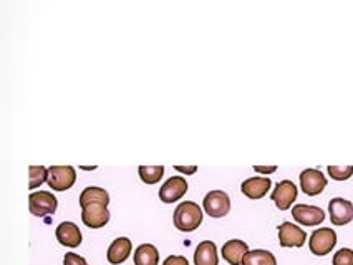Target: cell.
Returning <instances> with one entry per match:
<instances>
[{"label":"cell","mask_w":353,"mask_h":265,"mask_svg":"<svg viewBox=\"0 0 353 265\" xmlns=\"http://www.w3.org/2000/svg\"><path fill=\"white\" fill-rule=\"evenodd\" d=\"M163 265H190L186 257L183 255H170L166 260H164Z\"/></svg>","instance_id":"obj_26"},{"label":"cell","mask_w":353,"mask_h":265,"mask_svg":"<svg viewBox=\"0 0 353 265\" xmlns=\"http://www.w3.org/2000/svg\"><path fill=\"white\" fill-rule=\"evenodd\" d=\"M81 221L90 229H100V227L106 226L110 221L108 206L100 202H93L81 207Z\"/></svg>","instance_id":"obj_6"},{"label":"cell","mask_w":353,"mask_h":265,"mask_svg":"<svg viewBox=\"0 0 353 265\" xmlns=\"http://www.w3.org/2000/svg\"><path fill=\"white\" fill-rule=\"evenodd\" d=\"M174 169L179 171V173H184V174H194L196 171H198V166H190V168H184V166H176Z\"/></svg>","instance_id":"obj_28"},{"label":"cell","mask_w":353,"mask_h":265,"mask_svg":"<svg viewBox=\"0 0 353 265\" xmlns=\"http://www.w3.org/2000/svg\"><path fill=\"white\" fill-rule=\"evenodd\" d=\"M270 186H272L270 179L256 176V178L245 179V181L242 182L241 191H242V194L248 195L249 199H254V201H257V199H262L265 194L269 193Z\"/></svg>","instance_id":"obj_13"},{"label":"cell","mask_w":353,"mask_h":265,"mask_svg":"<svg viewBox=\"0 0 353 265\" xmlns=\"http://www.w3.org/2000/svg\"><path fill=\"white\" fill-rule=\"evenodd\" d=\"M188 193V182L181 176H172L159 189V199L163 202L171 204L179 201Z\"/></svg>","instance_id":"obj_12"},{"label":"cell","mask_w":353,"mask_h":265,"mask_svg":"<svg viewBox=\"0 0 353 265\" xmlns=\"http://www.w3.org/2000/svg\"><path fill=\"white\" fill-rule=\"evenodd\" d=\"M292 218L301 226L314 227L320 226L325 221V212H323L317 206H309V204H297L292 207Z\"/></svg>","instance_id":"obj_7"},{"label":"cell","mask_w":353,"mask_h":265,"mask_svg":"<svg viewBox=\"0 0 353 265\" xmlns=\"http://www.w3.org/2000/svg\"><path fill=\"white\" fill-rule=\"evenodd\" d=\"M77 173L72 166H52L48 168V186L53 191H67L75 184Z\"/></svg>","instance_id":"obj_4"},{"label":"cell","mask_w":353,"mask_h":265,"mask_svg":"<svg viewBox=\"0 0 353 265\" xmlns=\"http://www.w3.org/2000/svg\"><path fill=\"white\" fill-rule=\"evenodd\" d=\"M248 252H249V247L244 240L232 239L224 244L221 254H223L224 260L229 265H242V260H244V257Z\"/></svg>","instance_id":"obj_14"},{"label":"cell","mask_w":353,"mask_h":265,"mask_svg":"<svg viewBox=\"0 0 353 265\" xmlns=\"http://www.w3.org/2000/svg\"><path fill=\"white\" fill-rule=\"evenodd\" d=\"M176 229L181 232L196 231L203 222V211L196 202L184 201L176 207L174 215H172Z\"/></svg>","instance_id":"obj_1"},{"label":"cell","mask_w":353,"mask_h":265,"mask_svg":"<svg viewBox=\"0 0 353 265\" xmlns=\"http://www.w3.org/2000/svg\"><path fill=\"white\" fill-rule=\"evenodd\" d=\"M334 265H353V251L352 248H340L332 260Z\"/></svg>","instance_id":"obj_24"},{"label":"cell","mask_w":353,"mask_h":265,"mask_svg":"<svg viewBox=\"0 0 353 265\" xmlns=\"http://www.w3.org/2000/svg\"><path fill=\"white\" fill-rule=\"evenodd\" d=\"M63 265H88V262L81 255L75 254V252H67L63 259Z\"/></svg>","instance_id":"obj_25"},{"label":"cell","mask_w":353,"mask_h":265,"mask_svg":"<svg viewBox=\"0 0 353 265\" xmlns=\"http://www.w3.org/2000/svg\"><path fill=\"white\" fill-rule=\"evenodd\" d=\"M57 240L61 246L68 248H77L81 244V232L77 224L73 222H61L55 231Z\"/></svg>","instance_id":"obj_15"},{"label":"cell","mask_w":353,"mask_h":265,"mask_svg":"<svg viewBox=\"0 0 353 265\" xmlns=\"http://www.w3.org/2000/svg\"><path fill=\"white\" fill-rule=\"evenodd\" d=\"M242 265H277V260L272 252L264 251V248H256V251H249L245 254Z\"/></svg>","instance_id":"obj_20"},{"label":"cell","mask_w":353,"mask_h":265,"mask_svg":"<svg viewBox=\"0 0 353 265\" xmlns=\"http://www.w3.org/2000/svg\"><path fill=\"white\" fill-rule=\"evenodd\" d=\"M297 194H299V189L292 181H281L276 186V189H274L272 198L270 199L276 202L277 209L287 211V209H290V206L295 202Z\"/></svg>","instance_id":"obj_11"},{"label":"cell","mask_w":353,"mask_h":265,"mask_svg":"<svg viewBox=\"0 0 353 265\" xmlns=\"http://www.w3.org/2000/svg\"><path fill=\"white\" fill-rule=\"evenodd\" d=\"M159 252L153 244H141L134 251V265H158Z\"/></svg>","instance_id":"obj_18"},{"label":"cell","mask_w":353,"mask_h":265,"mask_svg":"<svg viewBox=\"0 0 353 265\" xmlns=\"http://www.w3.org/2000/svg\"><path fill=\"white\" fill-rule=\"evenodd\" d=\"M307 240L305 231L292 222H284L279 226V242L282 247H303Z\"/></svg>","instance_id":"obj_10"},{"label":"cell","mask_w":353,"mask_h":265,"mask_svg":"<svg viewBox=\"0 0 353 265\" xmlns=\"http://www.w3.org/2000/svg\"><path fill=\"white\" fill-rule=\"evenodd\" d=\"M254 171L262 174H270V173H276L277 166H254Z\"/></svg>","instance_id":"obj_27"},{"label":"cell","mask_w":353,"mask_h":265,"mask_svg":"<svg viewBox=\"0 0 353 265\" xmlns=\"http://www.w3.org/2000/svg\"><path fill=\"white\" fill-rule=\"evenodd\" d=\"M131 254V240L126 237H120L113 240L112 246L108 247V252H106V259H108L110 264L120 265L128 259Z\"/></svg>","instance_id":"obj_16"},{"label":"cell","mask_w":353,"mask_h":265,"mask_svg":"<svg viewBox=\"0 0 353 265\" xmlns=\"http://www.w3.org/2000/svg\"><path fill=\"white\" fill-rule=\"evenodd\" d=\"M203 206L204 211H206L211 218L219 219L228 215L229 211H231V199H229V195L225 194L224 191H211V193H208L206 198H204Z\"/></svg>","instance_id":"obj_5"},{"label":"cell","mask_w":353,"mask_h":265,"mask_svg":"<svg viewBox=\"0 0 353 265\" xmlns=\"http://www.w3.org/2000/svg\"><path fill=\"white\" fill-rule=\"evenodd\" d=\"M336 244V234L330 227H320V229L314 231L310 235L309 247L310 252L315 255H327L328 252L334 251Z\"/></svg>","instance_id":"obj_3"},{"label":"cell","mask_w":353,"mask_h":265,"mask_svg":"<svg viewBox=\"0 0 353 265\" xmlns=\"http://www.w3.org/2000/svg\"><path fill=\"white\" fill-rule=\"evenodd\" d=\"M328 212H330V222L334 226H347L353 221V204L347 199H332L328 202Z\"/></svg>","instance_id":"obj_9"},{"label":"cell","mask_w":353,"mask_h":265,"mask_svg":"<svg viewBox=\"0 0 353 265\" xmlns=\"http://www.w3.org/2000/svg\"><path fill=\"white\" fill-rule=\"evenodd\" d=\"M59 201L52 193L48 191H39L28 195V209L37 218H47V215L55 214Z\"/></svg>","instance_id":"obj_2"},{"label":"cell","mask_w":353,"mask_h":265,"mask_svg":"<svg viewBox=\"0 0 353 265\" xmlns=\"http://www.w3.org/2000/svg\"><path fill=\"white\" fill-rule=\"evenodd\" d=\"M328 174L335 181H347L353 176V165L350 166H328Z\"/></svg>","instance_id":"obj_23"},{"label":"cell","mask_w":353,"mask_h":265,"mask_svg":"<svg viewBox=\"0 0 353 265\" xmlns=\"http://www.w3.org/2000/svg\"><path fill=\"white\" fill-rule=\"evenodd\" d=\"M327 187L325 174L319 169H305L301 173V189L307 195H319Z\"/></svg>","instance_id":"obj_8"},{"label":"cell","mask_w":353,"mask_h":265,"mask_svg":"<svg viewBox=\"0 0 353 265\" xmlns=\"http://www.w3.org/2000/svg\"><path fill=\"white\" fill-rule=\"evenodd\" d=\"M48 181V169L43 166H30L28 168V189H37Z\"/></svg>","instance_id":"obj_22"},{"label":"cell","mask_w":353,"mask_h":265,"mask_svg":"<svg viewBox=\"0 0 353 265\" xmlns=\"http://www.w3.org/2000/svg\"><path fill=\"white\" fill-rule=\"evenodd\" d=\"M217 247L211 240L201 242L194 252V264L196 265H217Z\"/></svg>","instance_id":"obj_17"},{"label":"cell","mask_w":353,"mask_h":265,"mask_svg":"<svg viewBox=\"0 0 353 265\" xmlns=\"http://www.w3.org/2000/svg\"><path fill=\"white\" fill-rule=\"evenodd\" d=\"M93 202H100V204H105V206H108L110 195L103 187H95V186L86 187V189H83V193L80 194V207H85Z\"/></svg>","instance_id":"obj_19"},{"label":"cell","mask_w":353,"mask_h":265,"mask_svg":"<svg viewBox=\"0 0 353 265\" xmlns=\"http://www.w3.org/2000/svg\"><path fill=\"white\" fill-rule=\"evenodd\" d=\"M138 173L145 184H156L163 178L164 168L163 166H139Z\"/></svg>","instance_id":"obj_21"}]
</instances>
